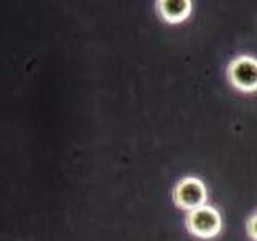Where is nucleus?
<instances>
[{
	"instance_id": "39448f33",
	"label": "nucleus",
	"mask_w": 257,
	"mask_h": 241,
	"mask_svg": "<svg viewBox=\"0 0 257 241\" xmlns=\"http://www.w3.org/2000/svg\"><path fill=\"white\" fill-rule=\"evenodd\" d=\"M246 230H247V235L251 236L254 241H257V214L251 215V217L247 219Z\"/></svg>"
},
{
	"instance_id": "f03ea898",
	"label": "nucleus",
	"mask_w": 257,
	"mask_h": 241,
	"mask_svg": "<svg viewBox=\"0 0 257 241\" xmlns=\"http://www.w3.org/2000/svg\"><path fill=\"white\" fill-rule=\"evenodd\" d=\"M172 198L177 207L185 209V211H195L206 206L207 201V190L204 183L196 177H185L175 185L172 191Z\"/></svg>"
},
{
	"instance_id": "20e7f679",
	"label": "nucleus",
	"mask_w": 257,
	"mask_h": 241,
	"mask_svg": "<svg viewBox=\"0 0 257 241\" xmlns=\"http://www.w3.org/2000/svg\"><path fill=\"white\" fill-rule=\"evenodd\" d=\"M156 10L164 21L177 24L190 16L191 2L190 0H159L156 2Z\"/></svg>"
},
{
	"instance_id": "7ed1b4c3",
	"label": "nucleus",
	"mask_w": 257,
	"mask_h": 241,
	"mask_svg": "<svg viewBox=\"0 0 257 241\" xmlns=\"http://www.w3.org/2000/svg\"><path fill=\"white\" fill-rule=\"evenodd\" d=\"M230 84L239 92H257V60L252 56H238L228 64Z\"/></svg>"
},
{
	"instance_id": "f257e3e1",
	"label": "nucleus",
	"mask_w": 257,
	"mask_h": 241,
	"mask_svg": "<svg viewBox=\"0 0 257 241\" xmlns=\"http://www.w3.org/2000/svg\"><path fill=\"white\" fill-rule=\"evenodd\" d=\"M187 228L191 235L203 239H211L217 236L222 230V217L212 206H203L187 214Z\"/></svg>"
}]
</instances>
